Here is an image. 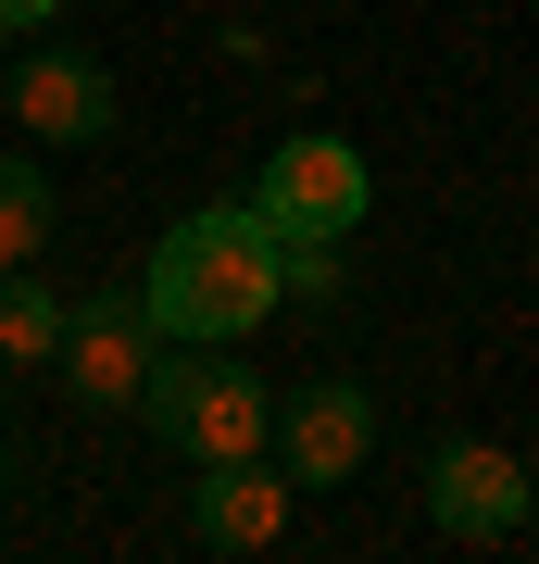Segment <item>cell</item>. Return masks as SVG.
I'll use <instances>...</instances> for the list:
<instances>
[{
	"label": "cell",
	"instance_id": "1",
	"mask_svg": "<svg viewBox=\"0 0 539 564\" xmlns=\"http://www.w3.org/2000/svg\"><path fill=\"white\" fill-rule=\"evenodd\" d=\"M139 314L163 326V339H251V326L277 314V226H263L251 202L163 226V251L139 276Z\"/></svg>",
	"mask_w": 539,
	"mask_h": 564
},
{
	"label": "cell",
	"instance_id": "2",
	"mask_svg": "<svg viewBox=\"0 0 539 564\" xmlns=\"http://www.w3.org/2000/svg\"><path fill=\"white\" fill-rule=\"evenodd\" d=\"M139 414H151L188 464H239V452H263V426H277V389H263L251 364H226V339H163Z\"/></svg>",
	"mask_w": 539,
	"mask_h": 564
},
{
	"label": "cell",
	"instance_id": "3",
	"mask_svg": "<svg viewBox=\"0 0 539 564\" xmlns=\"http://www.w3.org/2000/svg\"><path fill=\"white\" fill-rule=\"evenodd\" d=\"M151 351H163V326L139 314V289H100V302H63V389L76 402H114V414H139V389H151Z\"/></svg>",
	"mask_w": 539,
	"mask_h": 564
},
{
	"label": "cell",
	"instance_id": "4",
	"mask_svg": "<svg viewBox=\"0 0 539 564\" xmlns=\"http://www.w3.org/2000/svg\"><path fill=\"white\" fill-rule=\"evenodd\" d=\"M263 452H277L289 489H339V477H364V452H377V402H364L352 377H301L277 402V426H263Z\"/></svg>",
	"mask_w": 539,
	"mask_h": 564
},
{
	"label": "cell",
	"instance_id": "5",
	"mask_svg": "<svg viewBox=\"0 0 539 564\" xmlns=\"http://www.w3.org/2000/svg\"><path fill=\"white\" fill-rule=\"evenodd\" d=\"M251 214L277 226V239H339V226L364 214V151L352 139H289L277 163H263Z\"/></svg>",
	"mask_w": 539,
	"mask_h": 564
},
{
	"label": "cell",
	"instance_id": "6",
	"mask_svg": "<svg viewBox=\"0 0 539 564\" xmlns=\"http://www.w3.org/2000/svg\"><path fill=\"white\" fill-rule=\"evenodd\" d=\"M427 514H440V540H515L527 527V464L502 440H440L427 452Z\"/></svg>",
	"mask_w": 539,
	"mask_h": 564
},
{
	"label": "cell",
	"instance_id": "7",
	"mask_svg": "<svg viewBox=\"0 0 539 564\" xmlns=\"http://www.w3.org/2000/svg\"><path fill=\"white\" fill-rule=\"evenodd\" d=\"M13 113H25V139L39 151H88V139H114V76H100L88 51H39V63H13Z\"/></svg>",
	"mask_w": 539,
	"mask_h": 564
},
{
	"label": "cell",
	"instance_id": "8",
	"mask_svg": "<svg viewBox=\"0 0 539 564\" xmlns=\"http://www.w3.org/2000/svg\"><path fill=\"white\" fill-rule=\"evenodd\" d=\"M289 502H301V489L263 477V452H239V464H201L188 527H201V552H277L289 540Z\"/></svg>",
	"mask_w": 539,
	"mask_h": 564
},
{
	"label": "cell",
	"instance_id": "9",
	"mask_svg": "<svg viewBox=\"0 0 539 564\" xmlns=\"http://www.w3.org/2000/svg\"><path fill=\"white\" fill-rule=\"evenodd\" d=\"M51 339H63V302L25 263H0V364H51Z\"/></svg>",
	"mask_w": 539,
	"mask_h": 564
},
{
	"label": "cell",
	"instance_id": "10",
	"mask_svg": "<svg viewBox=\"0 0 539 564\" xmlns=\"http://www.w3.org/2000/svg\"><path fill=\"white\" fill-rule=\"evenodd\" d=\"M39 239H51V176L0 163V263H39Z\"/></svg>",
	"mask_w": 539,
	"mask_h": 564
},
{
	"label": "cell",
	"instance_id": "11",
	"mask_svg": "<svg viewBox=\"0 0 539 564\" xmlns=\"http://www.w3.org/2000/svg\"><path fill=\"white\" fill-rule=\"evenodd\" d=\"M63 13V0H0V25H51Z\"/></svg>",
	"mask_w": 539,
	"mask_h": 564
},
{
	"label": "cell",
	"instance_id": "12",
	"mask_svg": "<svg viewBox=\"0 0 539 564\" xmlns=\"http://www.w3.org/2000/svg\"><path fill=\"white\" fill-rule=\"evenodd\" d=\"M527 527H539V477H527Z\"/></svg>",
	"mask_w": 539,
	"mask_h": 564
}]
</instances>
